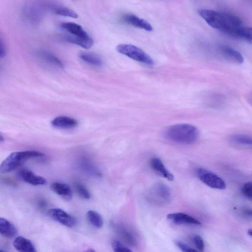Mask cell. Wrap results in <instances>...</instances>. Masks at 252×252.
Segmentation results:
<instances>
[{
  "label": "cell",
  "mask_w": 252,
  "mask_h": 252,
  "mask_svg": "<svg viewBox=\"0 0 252 252\" xmlns=\"http://www.w3.org/2000/svg\"><path fill=\"white\" fill-rule=\"evenodd\" d=\"M75 189L80 197L84 199H89L91 194L86 187L80 183L75 184Z\"/></svg>",
  "instance_id": "cell-26"
},
{
  "label": "cell",
  "mask_w": 252,
  "mask_h": 252,
  "mask_svg": "<svg viewBox=\"0 0 252 252\" xmlns=\"http://www.w3.org/2000/svg\"><path fill=\"white\" fill-rule=\"evenodd\" d=\"M19 174L24 181L32 185H44L47 183L44 178L34 174L29 169H23L21 170Z\"/></svg>",
  "instance_id": "cell-13"
},
{
  "label": "cell",
  "mask_w": 252,
  "mask_h": 252,
  "mask_svg": "<svg viewBox=\"0 0 252 252\" xmlns=\"http://www.w3.org/2000/svg\"><path fill=\"white\" fill-rule=\"evenodd\" d=\"M148 198L154 204L162 206L168 204L171 201L172 193L170 188L166 184L159 182L150 189Z\"/></svg>",
  "instance_id": "cell-5"
},
{
  "label": "cell",
  "mask_w": 252,
  "mask_h": 252,
  "mask_svg": "<svg viewBox=\"0 0 252 252\" xmlns=\"http://www.w3.org/2000/svg\"><path fill=\"white\" fill-rule=\"evenodd\" d=\"M61 27L69 33L65 37L68 42L85 49L93 45V40L80 25L73 22H63Z\"/></svg>",
  "instance_id": "cell-3"
},
{
  "label": "cell",
  "mask_w": 252,
  "mask_h": 252,
  "mask_svg": "<svg viewBox=\"0 0 252 252\" xmlns=\"http://www.w3.org/2000/svg\"><path fill=\"white\" fill-rule=\"evenodd\" d=\"M6 54V49L4 41L0 36V59L3 58Z\"/></svg>",
  "instance_id": "cell-30"
},
{
  "label": "cell",
  "mask_w": 252,
  "mask_h": 252,
  "mask_svg": "<svg viewBox=\"0 0 252 252\" xmlns=\"http://www.w3.org/2000/svg\"><path fill=\"white\" fill-rule=\"evenodd\" d=\"M244 195L250 200L252 198V183L250 181L244 184L242 188Z\"/></svg>",
  "instance_id": "cell-27"
},
{
  "label": "cell",
  "mask_w": 252,
  "mask_h": 252,
  "mask_svg": "<svg viewBox=\"0 0 252 252\" xmlns=\"http://www.w3.org/2000/svg\"><path fill=\"white\" fill-rule=\"evenodd\" d=\"M198 179L208 187L218 189L226 188L224 181L214 173L203 168H198L195 171Z\"/></svg>",
  "instance_id": "cell-7"
},
{
  "label": "cell",
  "mask_w": 252,
  "mask_h": 252,
  "mask_svg": "<svg viewBox=\"0 0 252 252\" xmlns=\"http://www.w3.org/2000/svg\"><path fill=\"white\" fill-rule=\"evenodd\" d=\"M38 58L44 63L60 68H63L64 65L61 61L52 53L45 50H41L37 53Z\"/></svg>",
  "instance_id": "cell-17"
},
{
  "label": "cell",
  "mask_w": 252,
  "mask_h": 252,
  "mask_svg": "<svg viewBox=\"0 0 252 252\" xmlns=\"http://www.w3.org/2000/svg\"><path fill=\"white\" fill-rule=\"evenodd\" d=\"M17 234L15 226L7 220L0 217V234L8 238H13Z\"/></svg>",
  "instance_id": "cell-18"
},
{
  "label": "cell",
  "mask_w": 252,
  "mask_h": 252,
  "mask_svg": "<svg viewBox=\"0 0 252 252\" xmlns=\"http://www.w3.org/2000/svg\"><path fill=\"white\" fill-rule=\"evenodd\" d=\"M219 51L221 56L227 61L236 64H241L244 62L241 54L230 47L222 45L219 47Z\"/></svg>",
  "instance_id": "cell-9"
},
{
  "label": "cell",
  "mask_w": 252,
  "mask_h": 252,
  "mask_svg": "<svg viewBox=\"0 0 252 252\" xmlns=\"http://www.w3.org/2000/svg\"><path fill=\"white\" fill-rule=\"evenodd\" d=\"M51 125L59 128H71L78 125V122L73 118L62 116L54 118L51 122Z\"/></svg>",
  "instance_id": "cell-16"
},
{
  "label": "cell",
  "mask_w": 252,
  "mask_h": 252,
  "mask_svg": "<svg viewBox=\"0 0 252 252\" xmlns=\"http://www.w3.org/2000/svg\"><path fill=\"white\" fill-rule=\"evenodd\" d=\"M44 156V154L36 151L13 152L10 154L0 164V173L12 171L30 158L42 157Z\"/></svg>",
  "instance_id": "cell-4"
},
{
  "label": "cell",
  "mask_w": 252,
  "mask_h": 252,
  "mask_svg": "<svg viewBox=\"0 0 252 252\" xmlns=\"http://www.w3.org/2000/svg\"><path fill=\"white\" fill-rule=\"evenodd\" d=\"M4 140L3 136L0 134V142L3 141Z\"/></svg>",
  "instance_id": "cell-33"
},
{
  "label": "cell",
  "mask_w": 252,
  "mask_h": 252,
  "mask_svg": "<svg viewBox=\"0 0 252 252\" xmlns=\"http://www.w3.org/2000/svg\"><path fill=\"white\" fill-rule=\"evenodd\" d=\"M150 165L152 169L161 176L170 181L174 180V175L167 170L159 158H152L150 161Z\"/></svg>",
  "instance_id": "cell-12"
},
{
  "label": "cell",
  "mask_w": 252,
  "mask_h": 252,
  "mask_svg": "<svg viewBox=\"0 0 252 252\" xmlns=\"http://www.w3.org/2000/svg\"><path fill=\"white\" fill-rule=\"evenodd\" d=\"M199 15L211 27L232 37L252 42V29L244 26L237 16L229 13L201 9Z\"/></svg>",
  "instance_id": "cell-1"
},
{
  "label": "cell",
  "mask_w": 252,
  "mask_h": 252,
  "mask_svg": "<svg viewBox=\"0 0 252 252\" xmlns=\"http://www.w3.org/2000/svg\"><path fill=\"white\" fill-rule=\"evenodd\" d=\"M242 213L244 216L246 217H252V210L251 208H246L244 209L242 211Z\"/></svg>",
  "instance_id": "cell-31"
},
{
  "label": "cell",
  "mask_w": 252,
  "mask_h": 252,
  "mask_svg": "<svg viewBox=\"0 0 252 252\" xmlns=\"http://www.w3.org/2000/svg\"><path fill=\"white\" fill-rule=\"evenodd\" d=\"M51 189L57 194L69 199L72 196V191L69 186L64 183L54 182L51 185Z\"/></svg>",
  "instance_id": "cell-19"
},
{
  "label": "cell",
  "mask_w": 252,
  "mask_h": 252,
  "mask_svg": "<svg viewBox=\"0 0 252 252\" xmlns=\"http://www.w3.org/2000/svg\"><path fill=\"white\" fill-rule=\"evenodd\" d=\"M52 11L57 15L77 18L78 14L72 9L62 5H55L52 7Z\"/></svg>",
  "instance_id": "cell-23"
},
{
  "label": "cell",
  "mask_w": 252,
  "mask_h": 252,
  "mask_svg": "<svg viewBox=\"0 0 252 252\" xmlns=\"http://www.w3.org/2000/svg\"><path fill=\"white\" fill-rule=\"evenodd\" d=\"M120 53L136 61L148 65L154 64L152 58L141 48L131 44H121L117 46Z\"/></svg>",
  "instance_id": "cell-6"
},
{
  "label": "cell",
  "mask_w": 252,
  "mask_h": 252,
  "mask_svg": "<svg viewBox=\"0 0 252 252\" xmlns=\"http://www.w3.org/2000/svg\"><path fill=\"white\" fill-rule=\"evenodd\" d=\"M248 234L249 236L252 237V231L251 229H250L248 230Z\"/></svg>",
  "instance_id": "cell-32"
},
{
  "label": "cell",
  "mask_w": 252,
  "mask_h": 252,
  "mask_svg": "<svg viewBox=\"0 0 252 252\" xmlns=\"http://www.w3.org/2000/svg\"><path fill=\"white\" fill-rule=\"evenodd\" d=\"M87 217L90 222L96 228H100L103 224L101 216L97 212L90 210L87 213Z\"/></svg>",
  "instance_id": "cell-24"
},
{
  "label": "cell",
  "mask_w": 252,
  "mask_h": 252,
  "mask_svg": "<svg viewBox=\"0 0 252 252\" xmlns=\"http://www.w3.org/2000/svg\"><path fill=\"white\" fill-rule=\"evenodd\" d=\"M122 21L128 25L148 32L153 31V27L150 23L132 14H126L123 15Z\"/></svg>",
  "instance_id": "cell-10"
},
{
  "label": "cell",
  "mask_w": 252,
  "mask_h": 252,
  "mask_svg": "<svg viewBox=\"0 0 252 252\" xmlns=\"http://www.w3.org/2000/svg\"><path fill=\"white\" fill-rule=\"evenodd\" d=\"M167 218L177 224L200 225L201 222L193 217L184 213L169 214Z\"/></svg>",
  "instance_id": "cell-11"
},
{
  "label": "cell",
  "mask_w": 252,
  "mask_h": 252,
  "mask_svg": "<svg viewBox=\"0 0 252 252\" xmlns=\"http://www.w3.org/2000/svg\"><path fill=\"white\" fill-rule=\"evenodd\" d=\"M199 135V130L196 127L186 123L171 125L165 131V136L169 140L185 145L195 143Z\"/></svg>",
  "instance_id": "cell-2"
},
{
  "label": "cell",
  "mask_w": 252,
  "mask_h": 252,
  "mask_svg": "<svg viewBox=\"0 0 252 252\" xmlns=\"http://www.w3.org/2000/svg\"><path fill=\"white\" fill-rule=\"evenodd\" d=\"M193 241L196 248L200 252H203L204 250V244L202 238L198 235H195L193 237Z\"/></svg>",
  "instance_id": "cell-28"
},
{
  "label": "cell",
  "mask_w": 252,
  "mask_h": 252,
  "mask_svg": "<svg viewBox=\"0 0 252 252\" xmlns=\"http://www.w3.org/2000/svg\"><path fill=\"white\" fill-rule=\"evenodd\" d=\"M15 249L21 252H36L35 247L32 242L22 236L16 237L13 243Z\"/></svg>",
  "instance_id": "cell-15"
},
{
  "label": "cell",
  "mask_w": 252,
  "mask_h": 252,
  "mask_svg": "<svg viewBox=\"0 0 252 252\" xmlns=\"http://www.w3.org/2000/svg\"><path fill=\"white\" fill-rule=\"evenodd\" d=\"M114 251L116 252H130L131 251L117 240H113L111 243Z\"/></svg>",
  "instance_id": "cell-25"
},
{
  "label": "cell",
  "mask_w": 252,
  "mask_h": 252,
  "mask_svg": "<svg viewBox=\"0 0 252 252\" xmlns=\"http://www.w3.org/2000/svg\"><path fill=\"white\" fill-rule=\"evenodd\" d=\"M118 229L120 235L127 245L132 247L136 245V239L130 231L124 227H119Z\"/></svg>",
  "instance_id": "cell-22"
},
{
  "label": "cell",
  "mask_w": 252,
  "mask_h": 252,
  "mask_svg": "<svg viewBox=\"0 0 252 252\" xmlns=\"http://www.w3.org/2000/svg\"><path fill=\"white\" fill-rule=\"evenodd\" d=\"M230 141L234 144L242 146H251L252 139L251 136L245 134H235L230 137Z\"/></svg>",
  "instance_id": "cell-21"
},
{
  "label": "cell",
  "mask_w": 252,
  "mask_h": 252,
  "mask_svg": "<svg viewBox=\"0 0 252 252\" xmlns=\"http://www.w3.org/2000/svg\"><path fill=\"white\" fill-rule=\"evenodd\" d=\"M48 214L53 220L67 227H72L76 224L75 219L61 209H51Z\"/></svg>",
  "instance_id": "cell-8"
},
{
  "label": "cell",
  "mask_w": 252,
  "mask_h": 252,
  "mask_svg": "<svg viewBox=\"0 0 252 252\" xmlns=\"http://www.w3.org/2000/svg\"><path fill=\"white\" fill-rule=\"evenodd\" d=\"M79 57L84 62L94 66L100 67L103 64L100 57L94 53L82 52L79 54Z\"/></svg>",
  "instance_id": "cell-20"
},
{
  "label": "cell",
  "mask_w": 252,
  "mask_h": 252,
  "mask_svg": "<svg viewBox=\"0 0 252 252\" xmlns=\"http://www.w3.org/2000/svg\"><path fill=\"white\" fill-rule=\"evenodd\" d=\"M25 19L31 23H37L40 17V12L39 7L33 3L26 5L23 11Z\"/></svg>",
  "instance_id": "cell-14"
},
{
  "label": "cell",
  "mask_w": 252,
  "mask_h": 252,
  "mask_svg": "<svg viewBox=\"0 0 252 252\" xmlns=\"http://www.w3.org/2000/svg\"><path fill=\"white\" fill-rule=\"evenodd\" d=\"M176 245L183 252H196L197 250L190 247L189 246L184 243L182 242L177 241L176 242Z\"/></svg>",
  "instance_id": "cell-29"
}]
</instances>
